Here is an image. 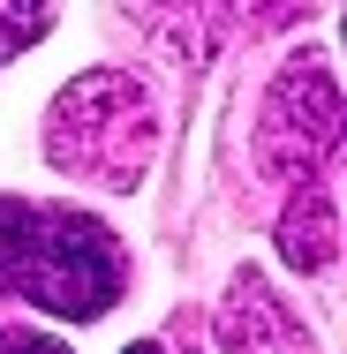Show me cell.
<instances>
[{
    "mask_svg": "<svg viewBox=\"0 0 347 354\" xmlns=\"http://www.w3.org/2000/svg\"><path fill=\"white\" fill-rule=\"evenodd\" d=\"M129 354H159V347H151V339H136V347H129Z\"/></svg>",
    "mask_w": 347,
    "mask_h": 354,
    "instance_id": "8",
    "label": "cell"
},
{
    "mask_svg": "<svg viewBox=\"0 0 347 354\" xmlns=\"http://www.w3.org/2000/svg\"><path fill=\"white\" fill-rule=\"evenodd\" d=\"M46 23H53V0H0V68H8L23 46H38Z\"/></svg>",
    "mask_w": 347,
    "mask_h": 354,
    "instance_id": "6",
    "label": "cell"
},
{
    "mask_svg": "<svg viewBox=\"0 0 347 354\" xmlns=\"http://www.w3.org/2000/svg\"><path fill=\"white\" fill-rule=\"evenodd\" d=\"M151 151H159V106H151V91L129 68L75 75L53 98V113H46V158L61 174H75V181L136 189Z\"/></svg>",
    "mask_w": 347,
    "mask_h": 354,
    "instance_id": "2",
    "label": "cell"
},
{
    "mask_svg": "<svg viewBox=\"0 0 347 354\" xmlns=\"http://www.w3.org/2000/svg\"><path fill=\"white\" fill-rule=\"evenodd\" d=\"M136 8L181 53H211V46H226V38H249V30H272L287 15H302L310 0H136Z\"/></svg>",
    "mask_w": 347,
    "mask_h": 354,
    "instance_id": "4",
    "label": "cell"
},
{
    "mask_svg": "<svg viewBox=\"0 0 347 354\" xmlns=\"http://www.w3.org/2000/svg\"><path fill=\"white\" fill-rule=\"evenodd\" d=\"M0 354H69L53 332H23V324H0Z\"/></svg>",
    "mask_w": 347,
    "mask_h": 354,
    "instance_id": "7",
    "label": "cell"
},
{
    "mask_svg": "<svg viewBox=\"0 0 347 354\" xmlns=\"http://www.w3.org/2000/svg\"><path fill=\"white\" fill-rule=\"evenodd\" d=\"M332 151H340V83L332 68L310 53L294 68H279V83L265 91V121H257V158L279 189H317L332 181Z\"/></svg>",
    "mask_w": 347,
    "mask_h": 354,
    "instance_id": "3",
    "label": "cell"
},
{
    "mask_svg": "<svg viewBox=\"0 0 347 354\" xmlns=\"http://www.w3.org/2000/svg\"><path fill=\"white\" fill-rule=\"evenodd\" d=\"M121 286H129V257L106 218L75 204L0 196V301H30L69 324H91L121 301Z\"/></svg>",
    "mask_w": 347,
    "mask_h": 354,
    "instance_id": "1",
    "label": "cell"
},
{
    "mask_svg": "<svg viewBox=\"0 0 347 354\" xmlns=\"http://www.w3.org/2000/svg\"><path fill=\"white\" fill-rule=\"evenodd\" d=\"M219 347L226 354H317L310 332L294 324V309L257 272H234V286H226V301H219Z\"/></svg>",
    "mask_w": 347,
    "mask_h": 354,
    "instance_id": "5",
    "label": "cell"
}]
</instances>
